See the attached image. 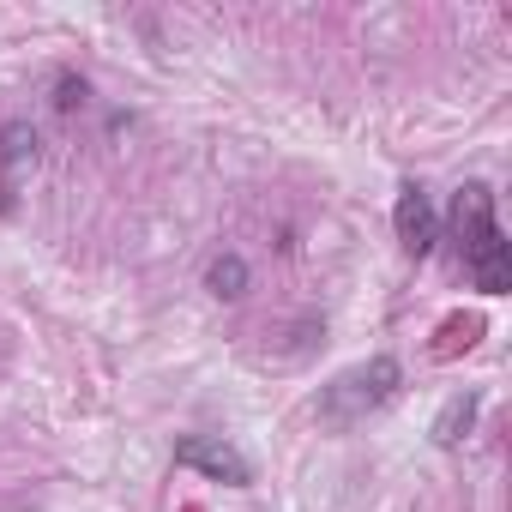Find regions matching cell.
<instances>
[{
    "instance_id": "5b68a950",
    "label": "cell",
    "mask_w": 512,
    "mask_h": 512,
    "mask_svg": "<svg viewBox=\"0 0 512 512\" xmlns=\"http://www.w3.org/2000/svg\"><path fill=\"white\" fill-rule=\"evenodd\" d=\"M476 410H482V398H476V392H458V398H446V410L434 416V446H458V440L476 428Z\"/></svg>"
},
{
    "instance_id": "277c9868",
    "label": "cell",
    "mask_w": 512,
    "mask_h": 512,
    "mask_svg": "<svg viewBox=\"0 0 512 512\" xmlns=\"http://www.w3.org/2000/svg\"><path fill=\"white\" fill-rule=\"evenodd\" d=\"M175 464H187V470H205V476H217V482H253V464L235 452V446H223L217 434H187V440H175Z\"/></svg>"
},
{
    "instance_id": "3957f363",
    "label": "cell",
    "mask_w": 512,
    "mask_h": 512,
    "mask_svg": "<svg viewBox=\"0 0 512 512\" xmlns=\"http://www.w3.org/2000/svg\"><path fill=\"white\" fill-rule=\"evenodd\" d=\"M392 229H398L404 253H416V260H428V253H434V241H440V211H434V199H428L422 181H404V187H398Z\"/></svg>"
},
{
    "instance_id": "7a4b0ae2",
    "label": "cell",
    "mask_w": 512,
    "mask_h": 512,
    "mask_svg": "<svg viewBox=\"0 0 512 512\" xmlns=\"http://www.w3.org/2000/svg\"><path fill=\"white\" fill-rule=\"evenodd\" d=\"M398 386H404L398 356H374V362L338 374V380L320 392V422H326V428H356V422H368L374 410H386V404L398 398Z\"/></svg>"
},
{
    "instance_id": "52a82bcc",
    "label": "cell",
    "mask_w": 512,
    "mask_h": 512,
    "mask_svg": "<svg viewBox=\"0 0 512 512\" xmlns=\"http://www.w3.org/2000/svg\"><path fill=\"white\" fill-rule=\"evenodd\" d=\"M0 157H7V169H25V163H37V133H31L25 121H13L7 133H0Z\"/></svg>"
},
{
    "instance_id": "6da1fadb",
    "label": "cell",
    "mask_w": 512,
    "mask_h": 512,
    "mask_svg": "<svg viewBox=\"0 0 512 512\" xmlns=\"http://www.w3.org/2000/svg\"><path fill=\"white\" fill-rule=\"evenodd\" d=\"M452 229H458V253H464V272L482 296H506L512 290V241L494 223V193L482 181H464L452 199Z\"/></svg>"
},
{
    "instance_id": "8992f818",
    "label": "cell",
    "mask_w": 512,
    "mask_h": 512,
    "mask_svg": "<svg viewBox=\"0 0 512 512\" xmlns=\"http://www.w3.org/2000/svg\"><path fill=\"white\" fill-rule=\"evenodd\" d=\"M205 284H211V296H241L247 290V266H241V253H223V260H211V272H205Z\"/></svg>"
}]
</instances>
